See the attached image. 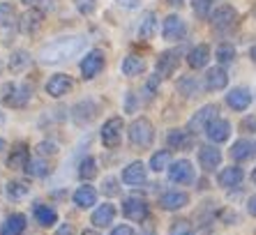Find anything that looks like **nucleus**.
I'll list each match as a JSON object with an SVG mask.
<instances>
[{
  "label": "nucleus",
  "instance_id": "37",
  "mask_svg": "<svg viewBox=\"0 0 256 235\" xmlns=\"http://www.w3.org/2000/svg\"><path fill=\"white\" fill-rule=\"evenodd\" d=\"M212 5H214V0H192V10H194V14L201 18H206L210 12H212Z\"/></svg>",
  "mask_w": 256,
  "mask_h": 235
},
{
  "label": "nucleus",
  "instance_id": "32",
  "mask_svg": "<svg viewBox=\"0 0 256 235\" xmlns=\"http://www.w3.org/2000/svg\"><path fill=\"white\" fill-rule=\"evenodd\" d=\"M35 219L42 224V226H54L56 219H58V214H56L54 208L42 206V203H40V206H35Z\"/></svg>",
  "mask_w": 256,
  "mask_h": 235
},
{
  "label": "nucleus",
  "instance_id": "17",
  "mask_svg": "<svg viewBox=\"0 0 256 235\" xmlns=\"http://www.w3.org/2000/svg\"><path fill=\"white\" fill-rule=\"evenodd\" d=\"M122 182L132 184V187L146 182V166H143V162H132V164L122 170Z\"/></svg>",
  "mask_w": 256,
  "mask_h": 235
},
{
  "label": "nucleus",
  "instance_id": "38",
  "mask_svg": "<svg viewBox=\"0 0 256 235\" xmlns=\"http://www.w3.org/2000/svg\"><path fill=\"white\" fill-rule=\"evenodd\" d=\"M26 170H28L32 178H44L48 173V168H46V164H44L42 159H30L28 162V166H26Z\"/></svg>",
  "mask_w": 256,
  "mask_h": 235
},
{
  "label": "nucleus",
  "instance_id": "40",
  "mask_svg": "<svg viewBox=\"0 0 256 235\" xmlns=\"http://www.w3.org/2000/svg\"><path fill=\"white\" fill-rule=\"evenodd\" d=\"M171 235H194V228H192L190 222L178 219V222H173V226H171Z\"/></svg>",
  "mask_w": 256,
  "mask_h": 235
},
{
  "label": "nucleus",
  "instance_id": "41",
  "mask_svg": "<svg viewBox=\"0 0 256 235\" xmlns=\"http://www.w3.org/2000/svg\"><path fill=\"white\" fill-rule=\"evenodd\" d=\"M76 7L81 14H90L95 10V0H76Z\"/></svg>",
  "mask_w": 256,
  "mask_h": 235
},
{
  "label": "nucleus",
  "instance_id": "3",
  "mask_svg": "<svg viewBox=\"0 0 256 235\" xmlns=\"http://www.w3.org/2000/svg\"><path fill=\"white\" fill-rule=\"evenodd\" d=\"M30 94H32V90H30V86H16V83H10V86H5L2 88V104L5 106H26L30 100Z\"/></svg>",
  "mask_w": 256,
  "mask_h": 235
},
{
  "label": "nucleus",
  "instance_id": "29",
  "mask_svg": "<svg viewBox=\"0 0 256 235\" xmlns=\"http://www.w3.org/2000/svg\"><path fill=\"white\" fill-rule=\"evenodd\" d=\"M28 162H30L28 150H26V148H18V150H14V152L10 154V159H7V166H10V168H14V170H21V168L26 170Z\"/></svg>",
  "mask_w": 256,
  "mask_h": 235
},
{
  "label": "nucleus",
  "instance_id": "24",
  "mask_svg": "<svg viewBox=\"0 0 256 235\" xmlns=\"http://www.w3.org/2000/svg\"><path fill=\"white\" fill-rule=\"evenodd\" d=\"M97 200V192L95 187H90V184H84V187H78L74 192V203L78 208H92Z\"/></svg>",
  "mask_w": 256,
  "mask_h": 235
},
{
  "label": "nucleus",
  "instance_id": "10",
  "mask_svg": "<svg viewBox=\"0 0 256 235\" xmlns=\"http://www.w3.org/2000/svg\"><path fill=\"white\" fill-rule=\"evenodd\" d=\"M122 214L132 222H146L148 219V203L141 198H127L122 203Z\"/></svg>",
  "mask_w": 256,
  "mask_h": 235
},
{
  "label": "nucleus",
  "instance_id": "1",
  "mask_svg": "<svg viewBox=\"0 0 256 235\" xmlns=\"http://www.w3.org/2000/svg\"><path fill=\"white\" fill-rule=\"evenodd\" d=\"M86 48V40L84 37H58V40L48 42L40 48V60L46 62V65H56V62H62V60H70L74 56Z\"/></svg>",
  "mask_w": 256,
  "mask_h": 235
},
{
  "label": "nucleus",
  "instance_id": "27",
  "mask_svg": "<svg viewBox=\"0 0 256 235\" xmlns=\"http://www.w3.org/2000/svg\"><path fill=\"white\" fill-rule=\"evenodd\" d=\"M122 74L125 76H138L143 70H146V62H143V58H138V56H127L125 60H122Z\"/></svg>",
  "mask_w": 256,
  "mask_h": 235
},
{
  "label": "nucleus",
  "instance_id": "49",
  "mask_svg": "<svg viewBox=\"0 0 256 235\" xmlns=\"http://www.w3.org/2000/svg\"><path fill=\"white\" fill-rule=\"evenodd\" d=\"M120 5H125V7H136L138 0H120Z\"/></svg>",
  "mask_w": 256,
  "mask_h": 235
},
{
  "label": "nucleus",
  "instance_id": "28",
  "mask_svg": "<svg viewBox=\"0 0 256 235\" xmlns=\"http://www.w3.org/2000/svg\"><path fill=\"white\" fill-rule=\"evenodd\" d=\"M30 67V53L28 51H14L12 58H10V70L14 72V74H21V72H26Z\"/></svg>",
  "mask_w": 256,
  "mask_h": 235
},
{
  "label": "nucleus",
  "instance_id": "20",
  "mask_svg": "<svg viewBox=\"0 0 256 235\" xmlns=\"http://www.w3.org/2000/svg\"><path fill=\"white\" fill-rule=\"evenodd\" d=\"M190 203V196L185 192H166V194H162L160 198V206L164 210H180V208H185Z\"/></svg>",
  "mask_w": 256,
  "mask_h": 235
},
{
  "label": "nucleus",
  "instance_id": "18",
  "mask_svg": "<svg viewBox=\"0 0 256 235\" xmlns=\"http://www.w3.org/2000/svg\"><path fill=\"white\" fill-rule=\"evenodd\" d=\"M166 143L171 150H190L192 148V132H185V130H171L166 136Z\"/></svg>",
  "mask_w": 256,
  "mask_h": 235
},
{
  "label": "nucleus",
  "instance_id": "11",
  "mask_svg": "<svg viewBox=\"0 0 256 235\" xmlns=\"http://www.w3.org/2000/svg\"><path fill=\"white\" fill-rule=\"evenodd\" d=\"M206 134H208V138L212 143H224V141H228V136H231V124H228V120H224V118H217V120H212V122L208 124Z\"/></svg>",
  "mask_w": 256,
  "mask_h": 235
},
{
  "label": "nucleus",
  "instance_id": "4",
  "mask_svg": "<svg viewBox=\"0 0 256 235\" xmlns=\"http://www.w3.org/2000/svg\"><path fill=\"white\" fill-rule=\"evenodd\" d=\"M210 21H212V28L220 30V32L222 30H231L233 26H236V21H238V12H236L231 5H222L212 12Z\"/></svg>",
  "mask_w": 256,
  "mask_h": 235
},
{
  "label": "nucleus",
  "instance_id": "13",
  "mask_svg": "<svg viewBox=\"0 0 256 235\" xmlns=\"http://www.w3.org/2000/svg\"><path fill=\"white\" fill-rule=\"evenodd\" d=\"M72 90V78L65 76V74H56V76L48 78L46 83V92L51 94V97H62V94H67Z\"/></svg>",
  "mask_w": 256,
  "mask_h": 235
},
{
  "label": "nucleus",
  "instance_id": "56",
  "mask_svg": "<svg viewBox=\"0 0 256 235\" xmlns=\"http://www.w3.org/2000/svg\"><path fill=\"white\" fill-rule=\"evenodd\" d=\"M252 180H254V184H256V170H254V173H252Z\"/></svg>",
  "mask_w": 256,
  "mask_h": 235
},
{
  "label": "nucleus",
  "instance_id": "26",
  "mask_svg": "<svg viewBox=\"0 0 256 235\" xmlns=\"http://www.w3.org/2000/svg\"><path fill=\"white\" fill-rule=\"evenodd\" d=\"M26 228V217L24 214H10L0 228V235H21Z\"/></svg>",
  "mask_w": 256,
  "mask_h": 235
},
{
  "label": "nucleus",
  "instance_id": "53",
  "mask_svg": "<svg viewBox=\"0 0 256 235\" xmlns=\"http://www.w3.org/2000/svg\"><path fill=\"white\" fill-rule=\"evenodd\" d=\"M143 235H155V233H152V228H150V226H146V233H143Z\"/></svg>",
  "mask_w": 256,
  "mask_h": 235
},
{
  "label": "nucleus",
  "instance_id": "46",
  "mask_svg": "<svg viewBox=\"0 0 256 235\" xmlns=\"http://www.w3.org/2000/svg\"><path fill=\"white\" fill-rule=\"evenodd\" d=\"M116 178H108L106 180V194H118V187H116Z\"/></svg>",
  "mask_w": 256,
  "mask_h": 235
},
{
  "label": "nucleus",
  "instance_id": "30",
  "mask_svg": "<svg viewBox=\"0 0 256 235\" xmlns=\"http://www.w3.org/2000/svg\"><path fill=\"white\" fill-rule=\"evenodd\" d=\"M150 168L155 170V173H162V170L171 168V152L168 150H160L150 157Z\"/></svg>",
  "mask_w": 256,
  "mask_h": 235
},
{
  "label": "nucleus",
  "instance_id": "23",
  "mask_svg": "<svg viewBox=\"0 0 256 235\" xmlns=\"http://www.w3.org/2000/svg\"><path fill=\"white\" fill-rule=\"evenodd\" d=\"M155 30H157V16L155 12H146L141 16V24H138V40L148 42L155 37Z\"/></svg>",
  "mask_w": 256,
  "mask_h": 235
},
{
  "label": "nucleus",
  "instance_id": "25",
  "mask_svg": "<svg viewBox=\"0 0 256 235\" xmlns=\"http://www.w3.org/2000/svg\"><path fill=\"white\" fill-rule=\"evenodd\" d=\"M114 217H116V208L111 206V203H104V206H100L92 212V224L100 226V228H104L108 224H114Z\"/></svg>",
  "mask_w": 256,
  "mask_h": 235
},
{
  "label": "nucleus",
  "instance_id": "19",
  "mask_svg": "<svg viewBox=\"0 0 256 235\" xmlns=\"http://www.w3.org/2000/svg\"><path fill=\"white\" fill-rule=\"evenodd\" d=\"M198 162H201V166L206 170H214L222 162V152L214 146H203L198 150Z\"/></svg>",
  "mask_w": 256,
  "mask_h": 235
},
{
  "label": "nucleus",
  "instance_id": "5",
  "mask_svg": "<svg viewBox=\"0 0 256 235\" xmlns=\"http://www.w3.org/2000/svg\"><path fill=\"white\" fill-rule=\"evenodd\" d=\"M212 120H217V106L214 104L203 106L201 111L190 120V132L192 134H201V132L208 130V124L212 122Z\"/></svg>",
  "mask_w": 256,
  "mask_h": 235
},
{
  "label": "nucleus",
  "instance_id": "7",
  "mask_svg": "<svg viewBox=\"0 0 256 235\" xmlns=\"http://www.w3.org/2000/svg\"><path fill=\"white\" fill-rule=\"evenodd\" d=\"M120 136H122V118H108L104 127H102V141L106 148H116L120 143Z\"/></svg>",
  "mask_w": 256,
  "mask_h": 235
},
{
  "label": "nucleus",
  "instance_id": "33",
  "mask_svg": "<svg viewBox=\"0 0 256 235\" xmlns=\"http://www.w3.org/2000/svg\"><path fill=\"white\" fill-rule=\"evenodd\" d=\"M198 88H201V86H198V81L194 76H182L178 81V90L185 94V97H196Z\"/></svg>",
  "mask_w": 256,
  "mask_h": 235
},
{
  "label": "nucleus",
  "instance_id": "22",
  "mask_svg": "<svg viewBox=\"0 0 256 235\" xmlns=\"http://www.w3.org/2000/svg\"><path fill=\"white\" fill-rule=\"evenodd\" d=\"M210 60V48L206 46V44H198V46H194L190 51V56H187V62H190L192 70H201V67L208 65Z\"/></svg>",
  "mask_w": 256,
  "mask_h": 235
},
{
  "label": "nucleus",
  "instance_id": "14",
  "mask_svg": "<svg viewBox=\"0 0 256 235\" xmlns=\"http://www.w3.org/2000/svg\"><path fill=\"white\" fill-rule=\"evenodd\" d=\"M226 104L231 106L233 111H244L252 104V92L247 88H233L226 94Z\"/></svg>",
  "mask_w": 256,
  "mask_h": 235
},
{
  "label": "nucleus",
  "instance_id": "51",
  "mask_svg": "<svg viewBox=\"0 0 256 235\" xmlns=\"http://www.w3.org/2000/svg\"><path fill=\"white\" fill-rule=\"evenodd\" d=\"M81 235H100V233H97V230H84Z\"/></svg>",
  "mask_w": 256,
  "mask_h": 235
},
{
  "label": "nucleus",
  "instance_id": "9",
  "mask_svg": "<svg viewBox=\"0 0 256 235\" xmlns=\"http://www.w3.org/2000/svg\"><path fill=\"white\" fill-rule=\"evenodd\" d=\"M104 70V53L102 51H90L84 60H81V74L84 78H95L100 72Z\"/></svg>",
  "mask_w": 256,
  "mask_h": 235
},
{
  "label": "nucleus",
  "instance_id": "42",
  "mask_svg": "<svg viewBox=\"0 0 256 235\" xmlns=\"http://www.w3.org/2000/svg\"><path fill=\"white\" fill-rule=\"evenodd\" d=\"M157 83H160V76H152L148 83H146V92H148V97H152V94H155Z\"/></svg>",
  "mask_w": 256,
  "mask_h": 235
},
{
  "label": "nucleus",
  "instance_id": "55",
  "mask_svg": "<svg viewBox=\"0 0 256 235\" xmlns=\"http://www.w3.org/2000/svg\"><path fill=\"white\" fill-rule=\"evenodd\" d=\"M0 150H5V141L2 138H0Z\"/></svg>",
  "mask_w": 256,
  "mask_h": 235
},
{
  "label": "nucleus",
  "instance_id": "47",
  "mask_svg": "<svg viewBox=\"0 0 256 235\" xmlns=\"http://www.w3.org/2000/svg\"><path fill=\"white\" fill-rule=\"evenodd\" d=\"M56 235H74V228H72L70 224H62V226L58 228V233H56Z\"/></svg>",
  "mask_w": 256,
  "mask_h": 235
},
{
  "label": "nucleus",
  "instance_id": "31",
  "mask_svg": "<svg viewBox=\"0 0 256 235\" xmlns=\"http://www.w3.org/2000/svg\"><path fill=\"white\" fill-rule=\"evenodd\" d=\"M254 154V146L250 141H236L231 148V157L236 162H244V159H250Z\"/></svg>",
  "mask_w": 256,
  "mask_h": 235
},
{
  "label": "nucleus",
  "instance_id": "12",
  "mask_svg": "<svg viewBox=\"0 0 256 235\" xmlns=\"http://www.w3.org/2000/svg\"><path fill=\"white\" fill-rule=\"evenodd\" d=\"M42 18H44V14L40 12V10H32V7H30L28 12L21 16V21H18V30H21L24 35H32V32L42 26Z\"/></svg>",
  "mask_w": 256,
  "mask_h": 235
},
{
  "label": "nucleus",
  "instance_id": "8",
  "mask_svg": "<svg viewBox=\"0 0 256 235\" xmlns=\"http://www.w3.org/2000/svg\"><path fill=\"white\" fill-rule=\"evenodd\" d=\"M168 180L176 182V184L194 182V168H192V164L187 162V159H180V162L171 164V168H168Z\"/></svg>",
  "mask_w": 256,
  "mask_h": 235
},
{
  "label": "nucleus",
  "instance_id": "54",
  "mask_svg": "<svg viewBox=\"0 0 256 235\" xmlns=\"http://www.w3.org/2000/svg\"><path fill=\"white\" fill-rule=\"evenodd\" d=\"M24 2H26V5H35L37 0H24Z\"/></svg>",
  "mask_w": 256,
  "mask_h": 235
},
{
  "label": "nucleus",
  "instance_id": "21",
  "mask_svg": "<svg viewBox=\"0 0 256 235\" xmlns=\"http://www.w3.org/2000/svg\"><path fill=\"white\" fill-rule=\"evenodd\" d=\"M242 178H244V173L240 166H228V168H224L220 173L217 182H220L224 189H231V187H238V184L242 182Z\"/></svg>",
  "mask_w": 256,
  "mask_h": 235
},
{
  "label": "nucleus",
  "instance_id": "2",
  "mask_svg": "<svg viewBox=\"0 0 256 235\" xmlns=\"http://www.w3.org/2000/svg\"><path fill=\"white\" fill-rule=\"evenodd\" d=\"M130 141L136 148H150V143L155 141V130L150 124L148 118H136L130 127Z\"/></svg>",
  "mask_w": 256,
  "mask_h": 235
},
{
  "label": "nucleus",
  "instance_id": "15",
  "mask_svg": "<svg viewBox=\"0 0 256 235\" xmlns=\"http://www.w3.org/2000/svg\"><path fill=\"white\" fill-rule=\"evenodd\" d=\"M178 67V51H164L157 58V76H171Z\"/></svg>",
  "mask_w": 256,
  "mask_h": 235
},
{
  "label": "nucleus",
  "instance_id": "45",
  "mask_svg": "<svg viewBox=\"0 0 256 235\" xmlns=\"http://www.w3.org/2000/svg\"><path fill=\"white\" fill-rule=\"evenodd\" d=\"M111 235H134V230H132L130 226H125V224H122V226L114 228V233H111Z\"/></svg>",
  "mask_w": 256,
  "mask_h": 235
},
{
  "label": "nucleus",
  "instance_id": "34",
  "mask_svg": "<svg viewBox=\"0 0 256 235\" xmlns=\"http://www.w3.org/2000/svg\"><path fill=\"white\" fill-rule=\"evenodd\" d=\"M16 24V12L10 2H0V28H10Z\"/></svg>",
  "mask_w": 256,
  "mask_h": 235
},
{
  "label": "nucleus",
  "instance_id": "52",
  "mask_svg": "<svg viewBox=\"0 0 256 235\" xmlns=\"http://www.w3.org/2000/svg\"><path fill=\"white\" fill-rule=\"evenodd\" d=\"M250 56H252V60L256 62V46H252V53H250Z\"/></svg>",
  "mask_w": 256,
  "mask_h": 235
},
{
  "label": "nucleus",
  "instance_id": "16",
  "mask_svg": "<svg viewBox=\"0 0 256 235\" xmlns=\"http://www.w3.org/2000/svg\"><path fill=\"white\" fill-rule=\"evenodd\" d=\"M228 83V74L224 67H212L206 72V88L208 90H224Z\"/></svg>",
  "mask_w": 256,
  "mask_h": 235
},
{
  "label": "nucleus",
  "instance_id": "36",
  "mask_svg": "<svg viewBox=\"0 0 256 235\" xmlns=\"http://www.w3.org/2000/svg\"><path fill=\"white\" fill-rule=\"evenodd\" d=\"M78 176L84 180H92L97 176V162L92 157H86L81 164H78Z\"/></svg>",
  "mask_w": 256,
  "mask_h": 235
},
{
  "label": "nucleus",
  "instance_id": "50",
  "mask_svg": "<svg viewBox=\"0 0 256 235\" xmlns=\"http://www.w3.org/2000/svg\"><path fill=\"white\" fill-rule=\"evenodd\" d=\"M185 0H166V5H173V7H180Z\"/></svg>",
  "mask_w": 256,
  "mask_h": 235
},
{
  "label": "nucleus",
  "instance_id": "35",
  "mask_svg": "<svg viewBox=\"0 0 256 235\" xmlns=\"http://www.w3.org/2000/svg\"><path fill=\"white\" fill-rule=\"evenodd\" d=\"M30 194V187L26 182H7V196L12 200H24Z\"/></svg>",
  "mask_w": 256,
  "mask_h": 235
},
{
  "label": "nucleus",
  "instance_id": "44",
  "mask_svg": "<svg viewBox=\"0 0 256 235\" xmlns=\"http://www.w3.org/2000/svg\"><path fill=\"white\" fill-rule=\"evenodd\" d=\"M40 152L42 154H54L56 152V143H42V146H40Z\"/></svg>",
  "mask_w": 256,
  "mask_h": 235
},
{
  "label": "nucleus",
  "instance_id": "48",
  "mask_svg": "<svg viewBox=\"0 0 256 235\" xmlns=\"http://www.w3.org/2000/svg\"><path fill=\"white\" fill-rule=\"evenodd\" d=\"M247 212H250L252 217H256V196H252V198L247 200Z\"/></svg>",
  "mask_w": 256,
  "mask_h": 235
},
{
  "label": "nucleus",
  "instance_id": "39",
  "mask_svg": "<svg viewBox=\"0 0 256 235\" xmlns=\"http://www.w3.org/2000/svg\"><path fill=\"white\" fill-rule=\"evenodd\" d=\"M233 58H236V48H233L231 44H220V46H217V60H220L222 65L233 62Z\"/></svg>",
  "mask_w": 256,
  "mask_h": 235
},
{
  "label": "nucleus",
  "instance_id": "43",
  "mask_svg": "<svg viewBox=\"0 0 256 235\" xmlns=\"http://www.w3.org/2000/svg\"><path fill=\"white\" fill-rule=\"evenodd\" d=\"M242 130L256 132V118H244V120H242Z\"/></svg>",
  "mask_w": 256,
  "mask_h": 235
},
{
  "label": "nucleus",
  "instance_id": "6",
  "mask_svg": "<svg viewBox=\"0 0 256 235\" xmlns=\"http://www.w3.org/2000/svg\"><path fill=\"white\" fill-rule=\"evenodd\" d=\"M162 35H164V40H166V42H180L182 37L187 35L185 21H182L180 16H176V14L166 16V18H164V28H162Z\"/></svg>",
  "mask_w": 256,
  "mask_h": 235
}]
</instances>
